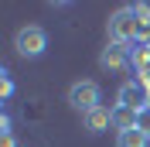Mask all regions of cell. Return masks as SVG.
Masks as SVG:
<instances>
[{"mask_svg":"<svg viewBox=\"0 0 150 147\" xmlns=\"http://www.w3.org/2000/svg\"><path fill=\"white\" fill-rule=\"evenodd\" d=\"M0 92H4V99L14 92V82H10V75H7V72H0Z\"/></svg>","mask_w":150,"mask_h":147,"instance_id":"cell-10","label":"cell"},{"mask_svg":"<svg viewBox=\"0 0 150 147\" xmlns=\"http://www.w3.org/2000/svg\"><path fill=\"white\" fill-rule=\"evenodd\" d=\"M82 123H85L89 133H103V130L112 127V110H109V106H96L92 113H85V116H82Z\"/></svg>","mask_w":150,"mask_h":147,"instance_id":"cell-5","label":"cell"},{"mask_svg":"<svg viewBox=\"0 0 150 147\" xmlns=\"http://www.w3.org/2000/svg\"><path fill=\"white\" fill-rule=\"evenodd\" d=\"M116 106H130V110H143L147 106V92L137 82H123L120 92H116Z\"/></svg>","mask_w":150,"mask_h":147,"instance_id":"cell-4","label":"cell"},{"mask_svg":"<svg viewBox=\"0 0 150 147\" xmlns=\"http://www.w3.org/2000/svg\"><path fill=\"white\" fill-rule=\"evenodd\" d=\"M147 106H150V92H147Z\"/></svg>","mask_w":150,"mask_h":147,"instance_id":"cell-11","label":"cell"},{"mask_svg":"<svg viewBox=\"0 0 150 147\" xmlns=\"http://www.w3.org/2000/svg\"><path fill=\"white\" fill-rule=\"evenodd\" d=\"M14 48H17L24 58H38V55H45V48H48V34H45V28H38V24L21 28L17 34H14Z\"/></svg>","mask_w":150,"mask_h":147,"instance_id":"cell-2","label":"cell"},{"mask_svg":"<svg viewBox=\"0 0 150 147\" xmlns=\"http://www.w3.org/2000/svg\"><path fill=\"white\" fill-rule=\"evenodd\" d=\"M68 106H72V110H79L82 116H85V113H92L96 106H103V92H99V86H96L92 79L75 82L72 89H68Z\"/></svg>","mask_w":150,"mask_h":147,"instance_id":"cell-1","label":"cell"},{"mask_svg":"<svg viewBox=\"0 0 150 147\" xmlns=\"http://www.w3.org/2000/svg\"><path fill=\"white\" fill-rule=\"evenodd\" d=\"M137 28H140V21H137L133 7H120V10L109 17V38H112V41H120V45L133 41V38H137Z\"/></svg>","mask_w":150,"mask_h":147,"instance_id":"cell-3","label":"cell"},{"mask_svg":"<svg viewBox=\"0 0 150 147\" xmlns=\"http://www.w3.org/2000/svg\"><path fill=\"white\" fill-rule=\"evenodd\" d=\"M126 62H130V55H126V45H120V41H112L109 48H103V55H99V65L103 69H126Z\"/></svg>","mask_w":150,"mask_h":147,"instance_id":"cell-6","label":"cell"},{"mask_svg":"<svg viewBox=\"0 0 150 147\" xmlns=\"http://www.w3.org/2000/svg\"><path fill=\"white\" fill-rule=\"evenodd\" d=\"M137 130H143V133L150 137V106H143V110H140V120H137Z\"/></svg>","mask_w":150,"mask_h":147,"instance_id":"cell-9","label":"cell"},{"mask_svg":"<svg viewBox=\"0 0 150 147\" xmlns=\"http://www.w3.org/2000/svg\"><path fill=\"white\" fill-rule=\"evenodd\" d=\"M147 144H150V137L143 130H126V133L116 137V147H147Z\"/></svg>","mask_w":150,"mask_h":147,"instance_id":"cell-8","label":"cell"},{"mask_svg":"<svg viewBox=\"0 0 150 147\" xmlns=\"http://www.w3.org/2000/svg\"><path fill=\"white\" fill-rule=\"evenodd\" d=\"M137 120H140V110H130V106H112V127L126 133V130H137Z\"/></svg>","mask_w":150,"mask_h":147,"instance_id":"cell-7","label":"cell"}]
</instances>
